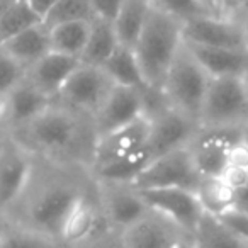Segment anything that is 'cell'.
Segmentation results:
<instances>
[{
    "instance_id": "1",
    "label": "cell",
    "mask_w": 248,
    "mask_h": 248,
    "mask_svg": "<svg viewBox=\"0 0 248 248\" xmlns=\"http://www.w3.org/2000/svg\"><path fill=\"white\" fill-rule=\"evenodd\" d=\"M87 170L80 165H65L34 156L28 186L5 214L17 216V228L60 241V231L70 211L89 192L80 175Z\"/></svg>"
},
{
    "instance_id": "2",
    "label": "cell",
    "mask_w": 248,
    "mask_h": 248,
    "mask_svg": "<svg viewBox=\"0 0 248 248\" xmlns=\"http://www.w3.org/2000/svg\"><path fill=\"white\" fill-rule=\"evenodd\" d=\"M5 131L32 156L90 170L97 143L92 119L56 100L29 123Z\"/></svg>"
},
{
    "instance_id": "3",
    "label": "cell",
    "mask_w": 248,
    "mask_h": 248,
    "mask_svg": "<svg viewBox=\"0 0 248 248\" xmlns=\"http://www.w3.org/2000/svg\"><path fill=\"white\" fill-rule=\"evenodd\" d=\"M182 46V21L158 5H152L146 22L136 41L135 56L145 87L162 90L169 68Z\"/></svg>"
},
{
    "instance_id": "4",
    "label": "cell",
    "mask_w": 248,
    "mask_h": 248,
    "mask_svg": "<svg viewBox=\"0 0 248 248\" xmlns=\"http://www.w3.org/2000/svg\"><path fill=\"white\" fill-rule=\"evenodd\" d=\"M199 128L209 131L248 129V92L243 77H216L209 80Z\"/></svg>"
},
{
    "instance_id": "5",
    "label": "cell",
    "mask_w": 248,
    "mask_h": 248,
    "mask_svg": "<svg viewBox=\"0 0 248 248\" xmlns=\"http://www.w3.org/2000/svg\"><path fill=\"white\" fill-rule=\"evenodd\" d=\"M209 80L211 77L201 68L182 41V46L177 51L165 77L162 93L169 107L199 124L201 109Z\"/></svg>"
},
{
    "instance_id": "6",
    "label": "cell",
    "mask_w": 248,
    "mask_h": 248,
    "mask_svg": "<svg viewBox=\"0 0 248 248\" xmlns=\"http://www.w3.org/2000/svg\"><path fill=\"white\" fill-rule=\"evenodd\" d=\"M199 180L201 175L194 167L189 148L184 146L153 158L133 180L131 187L136 190L169 189V187L196 190Z\"/></svg>"
},
{
    "instance_id": "7",
    "label": "cell",
    "mask_w": 248,
    "mask_h": 248,
    "mask_svg": "<svg viewBox=\"0 0 248 248\" xmlns=\"http://www.w3.org/2000/svg\"><path fill=\"white\" fill-rule=\"evenodd\" d=\"M112 87V80L100 66H90L82 63L66 80L62 92L58 93L56 102L93 119Z\"/></svg>"
},
{
    "instance_id": "8",
    "label": "cell",
    "mask_w": 248,
    "mask_h": 248,
    "mask_svg": "<svg viewBox=\"0 0 248 248\" xmlns=\"http://www.w3.org/2000/svg\"><path fill=\"white\" fill-rule=\"evenodd\" d=\"M124 248H192V238L165 216L148 211L117 233Z\"/></svg>"
},
{
    "instance_id": "9",
    "label": "cell",
    "mask_w": 248,
    "mask_h": 248,
    "mask_svg": "<svg viewBox=\"0 0 248 248\" xmlns=\"http://www.w3.org/2000/svg\"><path fill=\"white\" fill-rule=\"evenodd\" d=\"M138 194L150 211L165 216L192 236L197 223L204 214L194 190L169 187V189L138 190Z\"/></svg>"
},
{
    "instance_id": "10",
    "label": "cell",
    "mask_w": 248,
    "mask_h": 248,
    "mask_svg": "<svg viewBox=\"0 0 248 248\" xmlns=\"http://www.w3.org/2000/svg\"><path fill=\"white\" fill-rule=\"evenodd\" d=\"M143 114H146L143 87L133 89L114 85L92 119L97 140L123 128Z\"/></svg>"
},
{
    "instance_id": "11",
    "label": "cell",
    "mask_w": 248,
    "mask_h": 248,
    "mask_svg": "<svg viewBox=\"0 0 248 248\" xmlns=\"http://www.w3.org/2000/svg\"><path fill=\"white\" fill-rule=\"evenodd\" d=\"M34 156L7 135L0 150V214H5L21 197L31 177Z\"/></svg>"
},
{
    "instance_id": "12",
    "label": "cell",
    "mask_w": 248,
    "mask_h": 248,
    "mask_svg": "<svg viewBox=\"0 0 248 248\" xmlns=\"http://www.w3.org/2000/svg\"><path fill=\"white\" fill-rule=\"evenodd\" d=\"M150 117H152V133L146 148L150 150L152 160L172 150L187 146L201 131L199 124L169 106Z\"/></svg>"
},
{
    "instance_id": "13",
    "label": "cell",
    "mask_w": 248,
    "mask_h": 248,
    "mask_svg": "<svg viewBox=\"0 0 248 248\" xmlns=\"http://www.w3.org/2000/svg\"><path fill=\"white\" fill-rule=\"evenodd\" d=\"M182 41L207 48L247 49L243 22L197 16L182 22Z\"/></svg>"
},
{
    "instance_id": "14",
    "label": "cell",
    "mask_w": 248,
    "mask_h": 248,
    "mask_svg": "<svg viewBox=\"0 0 248 248\" xmlns=\"http://www.w3.org/2000/svg\"><path fill=\"white\" fill-rule=\"evenodd\" d=\"M150 133H152V117L148 114H143L123 128L99 138L95 143V148H93L90 170L145 148L148 143Z\"/></svg>"
},
{
    "instance_id": "15",
    "label": "cell",
    "mask_w": 248,
    "mask_h": 248,
    "mask_svg": "<svg viewBox=\"0 0 248 248\" xmlns=\"http://www.w3.org/2000/svg\"><path fill=\"white\" fill-rule=\"evenodd\" d=\"M95 187L104 217L110 228L117 230V233L150 211L140 197L138 190L128 184L95 182Z\"/></svg>"
},
{
    "instance_id": "16",
    "label": "cell",
    "mask_w": 248,
    "mask_h": 248,
    "mask_svg": "<svg viewBox=\"0 0 248 248\" xmlns=\"http://www.w3.org/2000/svg\"><path fill=\"white\" fill-rule=\"evenodd\" d=\"M102 224L109 226L100 209L99 197L85 192L70 211L58 240L63 247H87L97 241Z\"/></svg>"
},
{
    "instance_id": "17",
    "label": "cell",
    "mask_w": 248,
    "mask_h": 248,
    "mask_svg": "<svg viewBox=\"0 0 248 248\" xmlns=\"http://www.w3.org/2000/svg\"><path fill=\"white\" fill-rule=\"evenodd\" d=\"M236 131H209L201 129L187 145L197 173L202 177H221L228 167V156Z\"/></svg>"
},
{
    "instance_id": "18",
    "label": "cell",
    "mask_w": 248,
    "mask_h": 248,
    "mask_svg": "<svg viewBox=\"0 0 248 248\" xmlns=\"http://www.w3.org/2000/svg\"><path fill=\"white\" fill-rule=\"evenodd\" d=\"M80 65H82L80 58L49 51L48 55H45L39 62H36L28 70L26 78L36 89L41 90L45 95L56 100L58 99V93L62 92L63 85L66 83V80L72 77V73Z\"/></svg>"
},
{
    "instance_id": "19",
    "label": "cell",
    "mask_w": 248,
    "mask_h": 248,
    "mask_svg": "<svg viewBox=\"0 0 248 248\" xmlns=\"http://www.w3.org/2000/svg\"><path fill=\"white\" fill-rule=\"evenodd\" d=\"M53 102L55 100L45 95L28 78H24L5 95L4 128L11 129L29 123L36 116L45 112Z\"/></svg>"
},
{
    "instance_id": "20",
    "label": "cell",
    "mask_w": 248,
    "mask_h": 248,
    "mask_svg": "<svg viewBox=\"0 0 248 248\" xmlns=\"http://www.w3.org/2000/svg\"><path fill=\"white\" fill-rule=\"evenodd\" d=\"M190 55L194 56L201 68L211 77H243L248 72V51L247 49H226L207 48L184 43Z\"/></svg>"
},
{
    "instance_id": "21",
    "label": "cell",
    "mask_w": 248,
    "mask_h": 248,
    "mask_svg": "<svg viewBox=\"0 0 248 248\" xmlns=\"http://www.w3.org/2000/svg\"><path fill=\"white\" fill-rule=\"evenodd\" d=\"M0 49L7 53L12 60H16L26 70H29L36 62H39L43 56L51 51L49 29L43 22L36 24L5 41L4 45H0Z\"/></svg>"
},
{
    "instance_id": "22",
    "label": "cell",
    "mask_w": 248,
    "mask_h": 248,
    "mask_svg": "<svg viewBox=\"0 0 248 248\" xmlns=\"http://www.w3.org/2000/svg\"><path fill=\"white\" fill-rule=\"evenodd\" d=\"M190 238L192 248H248V241L231 230L221 217L206 213L202 214Z\"/></svg>"
},
{
    "instance_id": "23",
    "label": "cell",
    "mask_w": 248,
    "mask_h": 248,
    "mask_svg": "<svg viewBox=\"0 0 248 248\" xmlns=\"http://www.w3.org/2000/svg\"><path fill=\"white\" fill-rule=\"evenodd\" d=\"M150 162H152V155H150V150L145 146L136 153L92 169L90 175H92L93 182L99 184H128L131 186L133 180L141 173V170Z\"/></svg>"
},
{
    "instance_id": "24",
    "label": "cell",
    "mask_w": 248,
    "mask_h": 248,
    "mask_svg": "<svg viewBox=\"0 0 248 248\" xmlns=\"http://www.w3.org/2000/svg\"><path fill=\"white\" fill-rule=\"evenodd\" d=\"M150 9H152V4L148 0H124L116 19L112 21L119 45L131 49L135 48L146 17H148Z\"/></svg>"
},
{
    "instance_id": "25",
    "label": "cell",
    "mask_w": 248,
    "mask_h": 248,
    "mask_svg": "<svg viewBox=\"0 0 248 248\" xmlns=\"http://www.w3.org/2000/svg\"><path fill=\"white\" fill-rule=\"evenodd\" d=\"M117 46H119V41H117L112 22L95 19L90 26L89 41L80 56V62L83 65L102 66L109 60V56L116 51Z\"/></svg>"
},
{
    "instance_id": "26",
    "label": "cell",
    "mask_w": 248,
    "mask_h": 248,
    "mask_svg": "<svg viewBox=\"0 0 248 248\" xmlns=\"http://www.w3.org/2000/svg\"><path fill=\"white\" fill-rule=\"evenodd\" d=\"M194 192L206 214L221 217L234 209V190L221 177H202Z\"/></svg>"
},
{
    "instance_id": "27",
    "label": "cell",
    "mask_w": 248,
    "mask_h": 248,
    "mask_svg": "<svg viewBox=\"0 0 248 248\" xmlns=\"http://www.w3.org/2000/svg\"><path fill=\"white\" fill-rule=\"evenodd\" d=\"M100 68L107 73V77L112 80L114 85L133 87V89L145 87L138 60H136L135 51L131 48L119 45Z\"/></svg>"
},
{
    "instance_id": "28",
    "label": "cell",
    "mask_w": 248,
    "mask_h": 248,
    "mask_svg": "<svg viewBox=\"0 0 248 248\" xmlns=\"http://www.w3.org/2000/svg\"><path fill=\"white\" fill-rule=\"evenodd\" d=\"M92 22H83V21L63 22V24L51 28L49 29L51 51L80 58L87 46V41H89Z\"/></svg>"
},
{
    "instance_id": "29",
    "label": "cell",
    "mask_w": 248,
    "mask_h": 248,
    "mask_svg": "<svg viewBox=\"0 0 248 248\" xmlns=\"http://www.w3.org/2000/svg\"><path fill=\"white\" fill-rule=\"evenodd\" d=\"M41 22L43 19L26 4V0H16L0 19V45Z\"/></svg>"
},
{
    "instance_id": "30",
    "label": "cell",
    "mask_w": 248,
    "mask_h": 248,
    "mask_svg": "<svg viewBox=\"0 0 248 248\" xmlns=\"http://www.w3.org/2000/svg\"><path fill=\"white\" fill-rule=\"evenodd\" d=\"M92 22L95 21V14L92 11L90 0H56V4L48 12L43 24L48 29L55 28L63 22Z\"/></svg>"
},
{
    "instance_id": "31",
    "label": "cell",
    "mask_w": 248,
    "mask_h": 248,
    "mask_svg": "<svg viewBox=\"0 0 248 248\" xmlns=\"http://www.w3.org/2000/svg\"><path fill=\"white\" fill-rule=\"evenodd\" d=\"M2 248H62V243L45 234L16 226L4 231Z\"/></svg>"
},
{
    "instance_id": "32",
    "label": "cell",
    "mask_w": 248,
    "mask_h": 248,
    "mask_svg": "<svg viewBox=\"0 0 248 248\" xmlns=\"http://www.w3.org/2000/svg\"><path fill=\"white\" fill-rule=\"evenodd\" d=\"M207 16L243 22L248 19V0H199Z\"/></svg>"
},
{
    "instance_id": "33",
    "label": "cell",
    "mask_w": 248,
    "mask_h": 248,
    "mask_svg": "<svg viewBox=\"0 0 248 248\" xmlns=\"http://www.w3.org/2000/svg\"><path fill=\"white\" fill-rule=\"evenodd\" d=\"M28 70L0 49V97H5L17 83L26 78Z\"/></svg>"
},
{
    "instance_id": "34",
    "label": "cell",
    "mask_w": 248,
    "mask_h": 248,
    "mask_svg": "<svg viewBox=\"0 0 248 248\" xmlns=\"http://www.w3.org/2000/svg\"><path fill=\"white\" fill-rule=\"evenodd\" d=\"M156 5L182 22L197 16H207L199 0H158Z\"/></svg>"
},
{
    "instance_id": "35",
    "label": "cell",
    "mask_w": 248,
    "mask_h": 248,
    "mask_svg": "<svg viewBox=\"0 0 248 248\" xmlns=\"http://www.w3.org/2000/svg\"><path fill=\"white\" fill-rule=\"evenodd\" d=\"M228 165L248 170V138L245 135H240L231 145Z\"/></svg>"
},
{
    "instance_id": "36",
    "label": "cell",
    "mask_w": 248,
    "mask_h": 248,
    "mask_svg": "<svg viewBox=\"0 0 248 248\" xmlns=\"http://www.w3.org/2000/svg\"><path fill=\"white\" fill-rule=\"evenodd\" d=\"M123 2L124 0H90L95 19H104V21L110 22L116 19Z\"/></svg>"
},
{
    "instance_id": "37",
    "label": "cell",
    "mask_w": 248,
    "mask_h": 248,
    "mask_svg": "<svg viewBox=\"0 0 248 248\" xmlns=\"http://www.w3.org/2000/svg\"><path fill=\"white\" fill-rule=\"evenodd\" d=\"M221 179H223L234 192H238V190L243 189V187L248 184V170L228 165L226 170L223 172V175H221Z\"/></svg>"
},
{
    "instance_id": "38",
    "label": "cell",
    "mask_w": 248,
    "mask_h": 248,
    "mask_svg": "<svg viewBox=\"0 0 248 248\" xmlns=\"http://www.w3.org/2000/svg\"><path fill=\"white\" fill-rule=\"evenodd\" d=\"M26 4L36 12L41 19H45L48 16V12L51 11V7L56 4V0H26Z\"/></svg>"
},
{
    "instance_id": "39",
    "label": "cell",
    "mask_w": 248,
    "mask_h": 248,
    "mask_svg": "<svg viewBox=\"0 0 248 248\" xmlns=\"http://www.w3.org/2000/svg\"><path fill=\"white\" fill-rule=\"evenodd\" d=\"M234 209L248 214V184L243 189L234 192Z\"/></svg>"
},
{
    "instance_id": "40",
    "label": "cell",
    "mask_w": 248,
    "mask_h": 248,
    "mask_svg": "<svg viewBox=\"0 0 248 248\" xmlns=\"http://www.w3.org/2000/svg\"><path fill=\"white\" fill-rule=\"evenodd\" d=\"M89 248H124V247L119 243V238H117L116 241H107L100 238V240L93 241L92 245H89Z\"/></svg>"
},
{
    "instance_id": "41",
    "label": "cell",
    "mask_w": 248,
    "mask_h": 248,
    "mask_svg": "<svg viewBox=\"0 0 248 248\" xmlns=\"http://www.w3.org/2000/svg\"><path fill=\"white\" fill-rule=\"evenodd\" d=\"M14 2L16 0H0V19H2V16L9 11V7H11Z\"/></svg>"
},
{
    "instance_id": "42",
    "label": "cell",
    "mask_w": 248,
    "mask_h": 248,
    "mask_svg": "<svg viewBox=\"0 0 248 248\" xmlns=\"http://www.w3.org/2000/svg\"><path fill=\"white\" fill-rule=\"evenodd\" d=\"M5 140H7V131H5L4 126H0V150H2V146H4Z\"/></svg>"
},
{
    "instance_id": "43",
    "label": "cell",
    "mask_w": 248,
    "mask_h": 248,
    "mask_svg": "<svg viewBox=\"0 0 248 248\" xmlns=\"http://www.w3.org/2000/svg\"><path fill=\"white\" fill-rule=\"evenodd\" d=\"M243 31H245V46H247V51H248V19L243 21Z\"/></svg>"
},
{
    "instance_id": "44",
    "label": "cell",
    "mask_w": 248,
    "mask_h": 248,
    "mask_svg": "<svg viewBox=\"0 0 248 248\" xmlns=\"http://www.w3.org/2000/svg\"><path fill=\"white\" fill-rule=\"evenodd\" d=\"M243 82H245V87H247V92H248V72L243 75Z\"/></svg>"
},
{
    "instance_id": "45",
    "label": "cell",
    "mask_w": 248,
    "mask_h": 248,
    "mask_svg": "<svg viewBox=\"0 0 248 248\" xmlns=\"http://www.w3.org/2000/svg\"><path fill=\"white\" fill-rule=\"evenodd\" d=\"M2 240H4V231H0V248H2Z\"/></svg>"
},
{
    "instance_id": "46",
    "label": "cell",
    "mask_w": 248,
    "mask_h": 248,
    "mask_svg": "<svg viewBox=\"0 0 248 248\" xmlns=\"http://www.w3.org/2000/svg\"><path fill=\"white\" fill-rule=\"evenodd\" d=\"M148 2H150L152 5H156V4H158V0H148Z\"/></svg>"
}]
</instances>
